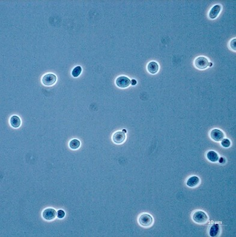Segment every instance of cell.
Here are the masks:
<instances>
[{
	"label": "cell",
	"instance_id": "1",
	"mask_svg": "<svg viewBox=\"0 0 236 237\" xmlns=\"http://www.w3.org/2000/svg\"><path fill=\"white\" fill-rule=\"evenodd\" d=\"M192 219L194 222L201 225L206 223L209 220L207 215L202 211H198L194 213L192 216Z\"/></svg>",
	"mask_w": 236,
	"mask_h": 237
},
{
	"label": "cell",
	"instance_id": "2",
	"mask_svg": "<svg viewBox=\"0 0 236 237\" xmlns=\"http://www.w3.org/2000/svg\"><path fill=\"white\" fill-rule=\"evenodd\" d=\"M194 64L197 68L200 70L205 69L210 65L208 59L203 56H199L194 61Z\"/></svg>",
	"mask_w": 236,
	"mask_h": 237
},
{
	"label": "cell",
	"instance_id": "3",
	"mask_svg": "<svg viewBox=\"0 0 236 237\" xmlns=\"http://www.w3.org/2000/svg\"><path fill=\"white\" fill-rule=\"evenodd\" d=\"M138 222L140 224L143 226H149L153 222L152 217L148 214H142L139 217Z\"/></svg>",
	"mask_w": 236,
	"mask_h": 237
},
{
	"label": "cell",
	"instance_id": "4",
	"mask_svg": "<svg viewBox=\"0 0 236 237\" xmlns=\"http://www.w3.org/2000/svg\"><path fill=\"white\" fill-rule=\"evenodd\" d=\"M116 85L120 87V88H126L128 86H129L130 85V84L131 83V80L124 76H121L118 77L116 79Z\"/></svg>",
	"mask_w": 236,
	"mask_h": 237
},
{
	"label": "cell",
	"instance_id": "5",
	"mask_svg": "<svg viewBox=\"0 0 236 237\" xmlns=\"http://www.w3.org/2000/svg\"><path fill=\"white\" fill-rule=\"evenodd\" d=\"M210 137L214 141L221 142L224 139V134L221 130L215 129L211 131Z\"/></svg>",
	"mask_w": 236,
	"mask_h": 237
},
{
	"label": "cell",
	"instance_id": "6",
	"mask_svg": "<svg viewBox=\"0 0 236 237\" xmlns=\"http://www.w3.org/2000/svg\"><path fill=\"white\" fill-rule=\"evenodd\" d=\"M57 81V77L53 74H47L44 76L42 82L45 85L51 86L53 85Z\"/></svg>",
	"mask_w": 236,
	"mask_h": 237
},
{
	"label": "cell",
	"instance_id": "7",
	"mask_svg": "<svg viewBox=\"0 0 236 237\" xmlns=\"http://www.w3.org/2000/svg\"><path fill=\"white\" fill-rule=\"evenodd\" d=\"M57 216L56 211L51 208H47L43 212V217L47 220H51L55 219Z\"/></svg>",
	"mask_w": 236,
	"mask_h": 237
},
{
	"label": "cell",
	"instance_id": "8",
	"mask_svg": "<svg viewBox=\"0 0 236 237\" xmlns=\"http://www.w3.org/2000/svg\"><path fill=\"white\" fill-rule=\"evenodd\" d=\"M125 139H126V136L124 133L120 131L115 133L112 137V140L114 142L117 144L122 143L125 140Z\"/></svg>",
	"mask_w": 236,
	"mask_h": 237
},
{
	"label": "cell",
	"instance_id": "9",
	"mask_svg": "<svg viewBox=\"0 0 236 237\" xmlns=\"http://www.w3.org/2000/svg\"><path fill=\"white\" fill-rule=\"evenodd\" d=\"M221 10V6L220 5H216L213 6L209 12V16L211 19H214L217 17Z\"/></svg>",
	"mask_w": 236,
	"mask_h": 237
},
{
	"label": "cell",
	"instance_id": "10",
	"mask_svg": "<svg viewBox=\"0 0 236 237\" xmlns=\"http://www.w3.org/2000/svg\"><path fill=\"white\" fill-rule=\"evenodd\" d=\"M148 71L150 73L154 74H156L159 70V65L156 62H150L147 66Z\"/></svg>",
	"mask_w": 236,
	"mask_h": 237
},
{
	"label": "cell",
	"instance_id": "11",
	"mask_svg": "<svg viewBox=\"0 0 236 237\" xmlns=\"http://www.w3.org/2000/svg\"><path fill=\"white\" fill-rule=\"evenodd\" d=\"M199 182H200L199 179L198 177H196V176H192V177H190L189 179L188 180L186 185L189 187L193 188V187L196 186L199 184Z\"/></svg>",
	"mask_w": 236,
	"mask_h": 237
},
{
	"label": "cell",
	"instance_id": "12",
	"mask_svg": "<svg viewBox=\"0 0 236 237\" xmlns=\"http://www.w3.org/2000/svg\"><path fill=\"white\" fill-rule=\"evenodd\" d=\"M207 157L212 162H216L219 159L218 153L215 151H209L207 153Z\"/></svg>",
	"mask_w": 236,
	"mask_h": 237
},
{
	"label": "cell",
	"instance_id": "13",
	"mask_svg": "<svg viewBox=\"0 0 236 237\" xmlns=\"http://www.w3.org/2000/svg\"><path fill=\"white\" fill-rule=\"evenodd\" d=\"M219 231H220V227L219 224L217 223L213 224L210 229V231H209L210 235L211 237H216L219 234Z\"/></svg>",
	"mask_w": 236,
	"mask_h": 237
},
{
	"label": "cell",
	"instance_id": "14",
	"mask_svg": "<svg viewBox=\"0 0 236 237\" xmlns=\"http://www.w3.org/2000/svg\"><path fill=\"white\" fill-rule=\"evenodd\" d=\"M10 125L12 127L15 128H18L21 125V120L19 117H18L16 116H13L10 118Z\"/></svg>",
	"mask_w": 236,
	"mask_h": 237
},
{
	"label": "cell",
	"instance_id": "15",
	"mask_svg": "<svg viewBox=\"0 0 236 237\" xmlns=\"http://www.w3.org/2000/svg\"><path fill=\"white\" fill-rule=\"evenodd\" d=\"M80 142L78 140H73L69 142V146L72 149H77L80 146Z\"/></svg>",
	"mask_w": 236,
	"mask_h": 237
},
{
	"label": "cell",
	"instance_id": "16",
	"mask_svg": "<svg viewBox=\"0 0 236 237\" xmlns=\"http://www.w3.org/2000/svg\"><path fill=\"white\" fill-rule=\"evenodd\" d=\"M81 72H82V68L80 66H77L73 70L72 72V74L74 77H77L81 74Z\"/></svg>",
	"mask_w": 236,
	"mask_h": 237
},
{
	"label": "cell",
	"instance_id": "17",
	"mask_svg": "<svg viewBox=\"0 0 236 237\" xmlns=\"http://www.w3.org/2000/svg\"><path fill=\"white\" fill-rule=\"evenodd\" d=\"M221 145H222V146H223L224 147L227 148V147H229L230 146V145H231V142H230V141L228 139H224L222 140V142H221Z\"/></svg>",
	"mask_w": 236,
	"mask_h": 237
},
{
	"label": "cell",
	"instance_id": "18",
	"mask_svg": "<svg viewBox=\"0 0 236 237\" xmlns=\"http://www.w3.org/2000/svg\"><path fill=\"white\" fill-rule=\"evenodd\" d=\"M64 216H65V213H64V211H63V210H58V211L57 212V216L58 218H60V219L63 218V217H64Z\"/></svg>",
	"mask_w": 236,
	"mask_h": 237
},
{
	"label": "cell",
	"instance_id": "19",
	"mask_svg": "<svg viewBox=\"0 0 236 237\" xmlns=\"http://www.w3.org/2000/svg\"><path fill=\"white\" fill-rule=\"evenodd\" d=\"M230 46L233 50H236V39H234L231 41Z\"/></svg>",
	"mask_w": 236,
	"mask_h": 237
},
{
	"label": "cell",
	"instance_id": "20",
	"mask_svg": "<svg viewBox=\"0 0 236 237\" xmlns=\"http://www.w3.org/2000/svg\"><path fill=\"white\" fill-rule=\"evenodd\" d=\"M136 83H137L136 80H132V85H135Z\"/></svg>",
	"mask_w": 236,
	"mask_h": 237
}]
</instances>
